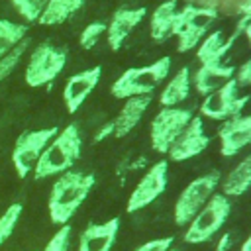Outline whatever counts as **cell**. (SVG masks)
<instances>
[{
  "label": "cell",
  "mask_w": 251,
  "mask_h": 251,
  "mask_svg": "<svg viewBox=\"0 0 251 251\" xmlns=\"http://www.w3.org/2000/svg\"><path fill=\"white\" fill-rule=\"evenodd\" d=\"M218 18H220V12L206 6H196L186 2L182 8H178L175 27H173V35L176 37L178 51L186 53L196 49Z\"/></svg>",
  "instance_id": "obj_4"
},
{
  "label": "cell",
  "mask_w": 251,
  "mask_h": 251,
  "mask_svg": "<svg viewBox=\"0 0 251 251\" xmlns=\"http://www.w3.org/2000/svg\"><path fill=\"white\" fill-rule=\"evenodd\" d=\"M94 175L82 173V171H65L57 176V180L51 186L47 210L49 218L57 226H65L71 222V218L76 214V210L82 206V202L88 198L90 190L94 188Z\"/></svg>",
  "instance_id": "obj_1"
},
{
  "label": "cell",
  "mask_w": 251,
  "mask_h": 251,
  "mask_svg": "<svg viewBox=\"0 0 251 251\" xmlns=\"http://www.w3.org/2000/svg\"><path fill=\"white\" fill-rule=\"evenodd\" d=\"M10 2H12L14 10H16L25 22H37L49 0H10Z\"/></svg>",
  "instance_id": "obj_27"
},
{
  "label": "cell",
  "mask_w": 251,
  "mask_h": 251,
  "mask_svg": "<svg viewBox=\"0 0 251 251\" xmlns=\"http://www.w3.org/2000/svg\"><path fill=\"white\" fill-rule=\"evenodd\" d=\"M100 76H102V67H92V69L75 73L73 76L67 78L63 88V102L69 114H75L84 104V100L100 82Z\"/></svg>",
  "instance_id": "obj_15"
},
{
  "label": "cell",
  "mask_w": 251,
  "mask_h": 251,
  "mask_svg": "<svg viewBox=\"0 0 251 251\" xmlns=\"http://www.w3.org/2000/svg\"><path fill=\"white\" fill-rule=\"evenodd\" d=\"M176 12H178V2L176 0H165L161 2L149 18V31L153 41L163 43L173 35V27H175V20H176Z\"/></svg>",
  "instance_id": "obj_20"
},
{
  "label": "cell",
  "mask_w": 251,
  "mask_h": 251,
  "mask_svg": "<svg viewBox=\"0 0 251 251\" xmlns=\"http://www.w3.org/2000/svg\"><path fill=\"white\" fill-rule=\"evenodd\" d=\"M249 100H251L249 94L239 96V86L235 84V80L231 76L226 84H222L220 88H216L214 92L204 96V100L200 104V114L210 120L226 122L233 116H239L245 110Z\"/></svg>",
  "instance_id": "obj_10"
},
{
  "label": "cell",
  "mask_w": 251,
  "mask_h": 251,
  "mask_svg": "<svg viewBox=\"0 0 251 251\" xmlns=\"http://www.w3.org/2000/svg\"><path fill=\"white\" fill-rule=\"evenodd\" d=\"M220 184V175L216 171L206 173L186 184V188L178 194L173 216L176 226H188L190 220L198 214V210L210 200V196L216 192Z\"/></svg>",
  "instance_id": "obj_7"
},
{
  "label": "cell",
  "mask_w": 251,
  "mask_h": 251,
  "mask_svg": "<svg viewBox=\"0 0 251 251\" xmlns=\"http://www.w3.org/2000/svg\"><path fill=\"white\" fill-rule=\"evenodd\" d=\"M243 35L247 37V43H249V47H251V22H247V25H245V29H243Z\"/></svg>",
  "instance_id": "obj_36"
},
{
  "label": "cell",
  "mask_w": 251,
  "mask_h": 251,
  "mask_svg": "<svg viewBox=\"0 0 251 251\" xmlns=\"http://www.w3.org/2000/svg\"><path fill=\"white\" fill-rule=\"evenodd\" d=\"M247 22L243 18H237L235 22V29L231 35H226L224 29H214L208 31L206 37L198 43L196 47V59L200 61V65H210V63H222L224 57L227 55V51L231 49V45L237 41L239 35H243Z\"/></svg>",
  "instance_id": "obj_13"
},
{
  "label": "cell",
  "mask_w": 251,
  "mask_h": 251,
  "mask_svg": "<svg viewBox=\"0 0 251 251\" xmlns=\"http://www.w3.org/2000/svg\"><path fill=\"white\" fill-rule=\"evenodd\" d=\"M151 100H153V94L126 98L118 116L112 120L114 122V137H126L127 133H131L135 129V126L139 124V120L143 118L145 110L149 108Z\"/></svg>",
  "instance_id": "obj_18"
},
{
  "label": "cell",
  "mask_w": 251,
  "mask_h": 251,
  "mask_svg": "<svg viewBox=\"0 0 251 251\" xmlns=\"http://www.w3.org/2000/svg\"><path fill=\"white\" fill-rule=\"evenodd\" d=\"M171 73V57H159L157 61L145 65V67H131L126 69L112 84L114 98H131V96H143L151 94Z\"/></svg>",
  "instance_id": "obj_3"
},
{
  "label": "cell",
  "mask_w": 251,
  "mask_h": 251,
  "mask_svg": "<svg viewBox=\"0 0 251 251\" xmlns=\"http://www.w3.org/2000/svg\"><path fill=\"white\" fill-rule=\"evenodd\" d=\"M57 131H59L57 126L41 127V129H29V131H24L16 139L14 149H12V163H14V169H16L20 178H25L33 171L39 155L43 153L47 143L57 135Z\"/></svg>",
  "instance_id": "obj_9"
},
{
  "label": "cell",
  "mask_w": 251,
  "mask_h": 251,
  "mask_svg": "<svg viewBox=\"0 0 251 251\" xmlns=\"http://www.w3.org/2000/svg\"><path fill=\"white\" fill-rule=\"evenodd\" d=\"M27 25L16 24L12 20L0 18V57H4L12 47H16L22 39H25Z\"/></svg>",
  "instance_id": "obj_24"
},
{
  "label": "cell",
  "mask_w": 251,
  "mask_h": 251,
  "mask_svg": "<svg viewBox=\"0 0 251 251\" xmlns=\"http://www.w3.org/2000/svg\"><path fill=\"white\" fill-rule=\"evenodd\" d=\"M186 2L188 4H196V6L214 8V10L224 12V14H235L237 16L243 0H186Z\"/></svg>",
  "instance_id": "obj_30"
},
{
  "label": "cell",
  "mask_w": 251,
  "mask_h": 251,
  "mask_svg": "<svg viewBox=\"0 0 251 251\" xmlns=\"http://www.w3.org/2000/svg\"><path fill=\"white\" fill-rule=\"evenodd\" d=\"M231 212V202L227 196H224L222 192H214L210 196V200L198 210V214L190 220L182 239L184 243L196 245V243H204L210 241L226 224L227 216Z\"/></svg>",
  "instance_id": "obj_5"
},
{
  "label": "cell",
  "mask_w": 251,
  "mask_h": 251,
  "mask_svg": "<svg viewBox=\"0 0 251 251\" xmlns=\"http://www.w3.org/2000/svg\"><path fill=\"white\" fill-rule=\"evenodd\" d=\"M71 226L65 224V226H59V229L55 231V235L47 241V245L43 247V251H69V245H71Z\"/></svg>",
  "instance_id": "obj_29"
},
{
  "label": "cell",
  "mask_w": 251,
  "mask_h": 251,
  "mask_svg": "<svg viewBox=\"0 0 251 251\" xmlns=\"http://www.w3.org/2000/svg\"><path fill=\"white\" fill-rule=\"evenodd\" d=\"M218 137H220V153L224 157H233L241 153L245 147L251 145V114L249 116L239 114L226 120L218 129Z\"/></svg>",
  "instance_id": "obj_14"
},
{
  "label": "cell",
  "mask_w": 251,
  "mask_h": 251,
  "mask_svg": "<svg viewBox=\"0 0 251 251\" xmlns=\"http://www.w3.org/2000/svg\"><path fill=\"white\" fill-rule=\"evenodd\" d=\"M80 153H82V137H80L78 126L69 124L57 131V135L47 143V147L39 155L33 167L35 180H43L73 169Z\"/></svg>",
  "instance_id": "obj_2"
},
{
  "label": "cell",
  "mask_w": 251,
  "mask_h": 251,
  "mask_svg": "<svg viewBox=\"0 0 251 251\" xmlns=\"http://www.w3.org/2000/svg\"><path fill=\"white\" fill-rule=\"evenodd\" d=\"M110 135H114V122H106L104 126H100L98 131L94 133V141H96V143H98V141H104V139L110 137Z\"/></svg>",
  "instance_id": "obj_33"
},
{
  "label": "cell",
  "mask_w": 251,
  "mask_h": 251,
  "mask_svg": "<svg viewBox=\"0 0 251 251\" xmlns=\"http://www.w3.org/2000/svg\"><path fill=\"white\" fill-rule=\"evenodd\" d=\"M167 182H169V163L167 159H161L145 171V175L139 178V182L131 190L126 206L127 214L139 212L149 204H153L167 190Z\"/></svg>",
  "instance_id": "obj_11"
},
{
  "label": "cell",
  "mask_w": 251,
  "mask_h": 251,
  "mask_svg": "<svg viewBox=\"0 0 251 251\" xmlns=\"http://www.w3.org/2000/svg\"><path fill=\"white\" fill-rule=\"evenodd\" d=\"M208 145H210V135L204 131L202 118L200 116H192L190 122L182 127V131L176 135V139L169 147L167 157L173 163L188 161V159L200 155Z\"/></svg>",
  "instance_id": "obj_12"
},
{
  "label": "cell",
  "mask_w": 251,
  "mask_h": 251,
  "mask_svg": "<svg viewBox=\"0 0 251 251\" xmlns=\"http://www.w3.org/2000/svg\"><path fill=\"white\" fill-rule=\"evenodd\" d=\"M145 8H118L110 22L106 24V41L110 45L112 51H120L124 41L127 39V35L143 22L145 18Z\"/></svg>",
  "instance_id": "obj_16"
},
{
  "label": "cell",
  "mask_w": 251,
  "mask_h": 251,
  "mask_svg": "<svg viewBox=\"0 0 251 251\" xmlns=\"http://www.w3.org/2000/svg\"><path fill=\"white\" fill-rule=\"evenodd\" d=\"M22 210H24V206L16 202V204L8 206V208L2 212V216H0V245L6 243V241L12 237L16 226H18V222H20Z\"/></svg>",
  "instance_id": "obj_26"
},
{
  "label": "cell",
  "mask_w": 251,
  "mask_h": 251,
  "mask_svg": "<svg viewBox=\"0 0 251 251\" xmlns=\"http://www.w3.org/2000/svg\"><path fill=\"white\" fill-rule=\"evenodd\" d=\"M233 80H235V84L241 88H245V86H251V57L249 59H245L237 69H235V73H233Z\"/></svg>",
  "instance_id": "obj_31"
},
{
  "label": "cell",
  "mask_w": 251,
  "mask_h": 251,
  "mask_svg": "<svg viewBox=\"0 0 251 251\" xmlns=\"http://www.w3.org/2000/svg\"><path fill=\"white\" fill-rule=\"evenodd\" d=\"M192 88V80H190V69L188 67H180L173 78L165 84V88L159 94V102L161 106H178L180 102H184L190 94Z\"/></svg>",
  "instance_id": "obj_22"
},
{
  "label": "cell",
  "mask_w": 251,
  "mask_h": 251,
  "mask_svg": "<svg viewBox=\"0 0 251 251\" xmlns=\"http://www.w3.org/2000/svg\"><path fill=\"white\" fill-rule=\"evenodd\" d=\"M120 231V218L102 224H88L78 237V251H112Z\"/></svg>",
  "instance_id": "obj_17"
},
{
  "label": "cell",
  "mask_w": 251,
  "mask_h": 251,
  "mask_svg": "<svg viewBox=\"0 0 251 251\" xmlns=\"http://www.w3.org/2000/svg\"><path fill=\"white\" fill-rule=\"evenodd\" d=\"M229 247H231V233L226 231V233L220 235V239L216 243V251H227Z\"/></svg>",
  "instance_id": "obj_34"
},
{
  "label": "cell",
  "mask_w": 251,
  "mask_h": 251,
  "mask_svg": "<svg viewBox=\"0 0 251 251\" xmlns=\"http://www.w3.org/2000/svg\"><path fill=\"white\" fill-rule=\"evenodd\" d=\"M237 18H243L245 22H251V0H243L241 8L237 12Z\"/></svg>",
  "instance_id": "obj_35"
},
{
  "label": "cell",
  "mask_w": 251,
  "mask_h": 251,
  "mask_svg": "<svg viewBox=\"0 0 251 251\" xmlns=\"http://www.w3.org/2000/svg\"><path fill=\"white\" fill-rule=\"evenodd\" d=\"M173 247V237H157V239H151L139 247H135L133 251H169Z\"/></svg>",
  "instance_id": "obj_32"
},
{
  "label": "cell",
  "mask_w": 251,
  "mask_h": 251,
  "mask_svg": "<svg viewBox=\"0 0 251 251\" xmlns=\"http://www.w3.org/2000/svg\"><path fill=\"white\" fill-rule=\"evenodd\" d=\"M251 188V153L245 155L222 180V194L227 198L243 196Z\"/></svg>",
  "instance_id": "obj_21"
},
{
  "label": "cell",
  "mask_w": 251,
  "mask_h": 251,
  "mask_svg": "<svg viewBox=\"0 0 251 251\" xmlns=\"http://www.w3.org/2000/svg\"><path fill=\"white\" fill-rule=\"evenodd\" d=\"M169 251H176V249H173V247H171V249H169Z\"/></svg>",
  "instance_id": "obj_38"
},
{
  "label": "cell",
  "mask_w": 251,
  "mask_h": 251,
  "mask_svg": "<svg viewBox=\"0 0 251 251\" xmlns=\"http://www.w3.org/2000/svg\"><path fill=\"white\" fill-rule=\"evenodd\" d=\"M192 116L194 114L188 108L163 106L155 114V118L151 120V127H149V139H151L153 151H157L161 155H167L169 147L173 145L176 135L182 131V127L190 122Z\"/></svg>",
  "instance_id": "obj_8"
},
{
  "label": "cell",
  "mask_w": 251,
  "mask_h": 251,
  "mask_svg": "<svg viewBox=\"0 0 251 251\" xmlns=\"http://www.w3.org/2000/svg\"><path fill=\"white\" fill-rule=\"evenodd\" d=\"M67 65V51L55 47L51 41H41L29 55L25 65V84L31 88L45 86L53 82Z\"/></svg>",
  "instance_id": "obj_6"
},
{
  "label": "cell",
  "mask_w": 251,
  "mask_h": 251,
  "mask_svg": "<svg viewBox=\"0 0 251 251\" xmlns=\"http://www.w3.org/2000/svg\"><path fill=\"white\" fill-rule=\"evenodd\" d=\"M241 251H251V235L241 243Z\"/></svg>",
  "instance_id": "obj_37"
},
{
  "label": "cell",
  "mask_w": 251,
  "mask_h": 251,
  "mask_svg": "<svg viewBox=\"0 0 251 251\" xmlns=\"http://www.w3.org/2000/svg\"><path fill=\"white\" fill-rule=\"evenodd\" d=\"M82 4L84 0H49L37 22L41 25H59L75 16L82 8Z\"/></svg>",
  "instance_id": "obj_23"
},
{
  "label": "cell",
  "mask_w": 251,
  "mask_h": 251,
  "mask_svg": "<svg viewBox=\"0 0 251 251\" xmlns=\"http://www.w3.org/2000/svg\"><path fill=\"white\" fill-rule=\"evenodd\" d=\"M235 73L233 65H226L222 63H210V65H200L194 73V76H190L192 86L198 94L206 96L210 92H214L216 88H220L222 84H226Z\"/></svg>",
  "instance_id": "obj_19"
},
{
  "label": "cell",
  "mask_w": 251,
  "mask_h": 251,
  "mask_svg": "<svg viewBox=\"0 0 251 251\" xmlns=\"http://www.w3.org/2000/svg\"><path fill=\"white\" fill-rule=\"evenodd\" d=\"M104 33H106V24H104V22H92V24H88V25L80 31L78 43H80L82 49H92Z\"/></svg>",
  "instance_id": "obj_28"
},
{
  "label": "cell",
  "mask_w": 251,
  "mask_h": 251,
  "mask_svg": "<svg viewBox=\"0 0 251 251\" xmlns=\"http://www.w3.org/2000/svg\"><path fill=\"white\" fill-rule=\"evenodd\" d=\"M27 47H29V39L25 37L16 47H12L4 57H0V82L6 80L14 73V69L20 65V61H22V57H24V53H25Z\"/></svg>",
  "instance_id": "obj_25"
}]
</instances>
